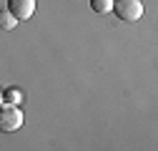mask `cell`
Returning <instances> with one entry per match:
<instances>
[{"instance_id": "6da1fadb", "label": "cell", "mask_w": 158, "mask_h": 151, "mask_svg": "<svg viewBox=\"0 0 158 151\" xmlns=\"http://www.w3.org/2000/svg\"><path fill=\"white\" fill-rule=\"evenodd\" d=\"M113 13L121 18V20H141L143 18V3L141 0H113Z\"/></svg>"}, {"instance_id": "7a4b0ae2", "label": "cell", "mask_w": 158, "mask_h": 151, "mask_svg": "<svg viewBox=\"0 0 158 151\" xmlns=\"http://www.w3.org/2000/svg\"><path fill=\"white\" fill-rule=\"evenodd\" d=\"M20 126H23V113H20V108L8 106V103L0 106V131H3V134H15Z\"/></svg>"}, {"instance_id": "3957f363", "label": "cell", "mask_w": 158, "mask_h": 151, "mask_svg": "<svg viewBox=\"0 0 158 151\" xmlns=\"http://www.w3.org/2000/svg\"><path fill=\"white\" fill-rule=\"evenodd\" d=\"M8 13L15 20H28L35 13V0H8Z\"/></svg>"}, {"instance_id": "277c9868", "label": "cell", "mask_w": 158, "mask_h": 151, "mask_svg": "<svg viewBox=\"0 0 158 151\" xmlns=\"http://www.w3.org/2000/svg\"><path fill=\"white\" fill-rule=\"evenodd\" d=\"M90 10L98 15H108L113 10V0H90Z\"/></svg>"}, {"instance_id": "5b68a950", "label": "cell", "mask_w": 158, "mask_h": 151, "mask_svg": "<svg viewBox=\"0 0 158 151\" xmlns=\"http://www.w3.org/2000/svg\"><path fill=\"white\" fill-rule=\"evenodd\" d=\"M18 25V20L8 13V10H0V30H13Z\"/></svg>"}, {"instance_id": "8992f818", "label": "cell", "mask_w": 158, "mask_h": 151, "mask_svg": "<svg viewBox=\"0 0 158 151\" xmlns=\"http://www.w3.org/2000/svg\"><path fill=\"white\" fill-rule=\"evenodd\" d=\"M3 98H5V103H8V106H15V103H18V101H20L23 96H20V91H18V88H8Z\"/></svg>"}]
</instances>
